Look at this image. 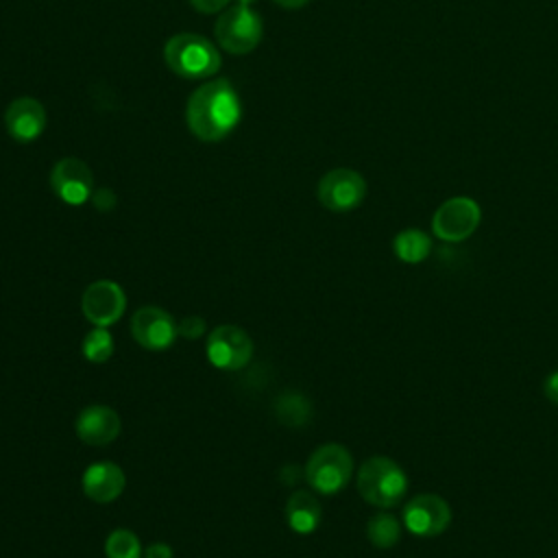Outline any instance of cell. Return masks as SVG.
<instances>
[{
  "label": "cell",
  "instance_id": "1",
  "mask_svg": "<svg viewBox=\"0 0 558 558\" xmlns=\"http://www.w3.org/2000/svg\"><path fill=\"white\" fill-rule=\"evenodd\" d=\"M240 96L227 78H211L196 87L187 98L185 120L201 142L225 140L240 122Z\"/></svg>",
  "mask_w": 558,
  "mask_h": 558
},
{
  "label": "cell",
  "instance_id": "2",
  "mask_svg": "<svg viewBox=\"0 0 558 558\" xmlns=\"http://www.w3.org/2000/svg\"><path fill=\"white\" fill-rule=\"evenodd\" d=\"M166 65L181 78H209L220 70L218 48L198 33H177L163 46Z\"/></svg>",
  "mask_w": 558,
  "mask_h": 558
},
{
  "label": "cell",
  "instance_id": "3",
  "mask_svg": "<svg viewBox=\"0 0 558 558\" xmlns=\"http://www.w3.org/2000/svg\"><path fill=\"white\" fill-rule=\"evenodd\" d=\"M408 490L405 471L388 456H373L357 471V493L375 508H395Z\"/></svg>",
  "mask_w": 558,
  "mask_h": 558
},
{
  "label": "cell",
  "instance_id": "4",
  "mask_svg": "<svg viewBox=\"0 0 558 558\" xmlns=\"http://www.w3.org/2000/svg\"><path fill=\"white\" fill-rule=\"evenodd\" d=\"M353 475V456L340 442H325L305 462V480L318 495L340 493Z\"/></svg>",
  "mask_w": 558,
  "mask_h": 558
},
{
  "label": "cell",
  "instance_id": "5",
  "mask_svg": "<svg viewBox=\"0 0 558 558\" xmlns=\"http://www.w3.org/2000/svg\"><path fill=\"white\" fill-rule=\"evenodd\" d=\"M214 35L225 52L248 54L262 41L264 24L257 11L246 4H235L218 15L214 24Z\"/></svg>",
  "mask_w": 558,
  "mask_h": 558
},
{
  "label": "cell",
  "instance_id": "6",
  "mask_svg": "<svg viewBox=\"0 0 558 558\" xmlns=\"http://www.w3.org/2000/svg\"><path fill=\"white\" fill-rule=\"evenodd\" d=\"M482 220L480 205L469 196L447 198L432 216V231L442 242H462L475 233Z\"/></svg>",
  "mask_w": 558,
  "mask_h": 558
},
{
  "label": "cell",
  "instance_id": "7",
  "mask_svg": "<svg viewBox=\"0 0 558 558\" xmlns=\"http://www.w3.org/2000/svg\"><path fill=\"white\" fill-rule=\"evenodd\" d=\"M316 196L320 205L329 211H351L360 207L366 198V181L357 170L333 168L320 177Z\"/></svg>",
  "mask_w": 558,
  "mask_h": 558
},
{
  "label": "cell",
  "instance_id": "8",
  "mask_svg": "<svg viewBox=\"0 0 558 558\" xmlns=\"http://www.w3.org/2000/svg\"><path fill=\"white\" fill-rule=\"evenodd\" d=\"M205 353L216 368L240 371L253 357V340L235 325H218L207 338Z\"/></svg>",
  "mask_w": 558,
  "mask_h": 558
},
{
  "label": "cell",
  "instance_id": "9",
  "mask_svg": "<svg viewBox=\"0 0 558 558\" xmlns=\"http://www.w3.org/2000/svg\"><path fill=\"white\" fill-rule=\"evenodd\" d=\"M451 523L449 504L434 493H423L405 501L403 506V525L414 536L432 538L442 534Z\"/></svg>",
  "mask_w": 558,
  "mask_h": 558
},
{
  "label": "cell",
  "instance_id": "10",
  "mask_svg": "<svg viewBox=\"0 0 558 558\" xmlns=\"http://www.w3.org/2000/svg\"><path fill=\"white\" fill-rule=\"evenodd\" d=\"M81 310L94 327H111L122 318L126 310V294L120 288V283L98 279L83 290Z\"/></svg>",
  "mask_w": 558,
  "mask_h": 558
},
{
  "label": "cell",
  "instance_id": "11",
  "mask_svg": "<svg viewBox=\"0 0 558 558\" xmlns=\"http://www.w3.org/2000/svg\"><path fill=\"white\" fill-rule=\"evenodd\" d=\"M133 340L148 351H163L177 338V320L157 305H142L131 316Z\"/></svg>",
  "mask_w": 558,
  "mask_h": 558
},
{
  "label": "cell",
  "instance_id": "12",
  "mask_svg": "<svg viewBox=\"0 0 558 558\" xmlns=\"http://www.w3.org/2000/svg\"><path fill=\"white\" fill-rule=\"evenodd\" d=\"M50 187L68 205H83L94 194L89 166L78 157H63L50 170Z\"/></svg>",
  "mask_w": 558,
  "mask_h": 558
},
{
  "label": "cell",
  "instance_id": "13",
  "mask_svg": "<svg viewBox=\"0 0 558 558\" xmlns=\"http://www.w3.org/2000/svg\"><path fill=\"white\" fill-rule=\"evenodd\" d=\"M4 129L17 144H31L46 131V109L37 98L20 96L4 111Z\"/></svg>",
  "mask_w": 558,
  "mask_h": 558
},
{
  "label": "cell",
  "instance_id": "14",
  "mask_svg": "<svg viewBox=\"0 0 558 558\" xmlns=\"http://www.w3.org/2000/svg\"><path fill=\"white\" fill-rule=\"evenodd\" d=\"M74 429L76 436L92 447H105L111 440L118 438L120 434V416L113 408L109 405H87L78 412L76 421H74Z\"/></svg>",
  "mask_w": 558,
  "mask_h": 558
},
{
  "label": "cell",
  "instance_id": "15",
  "mask_svg": "<svg viewBox=\"0 0 558 558\" xmlns=\"http://www.w3.org/2000/svg\"><path fill=\"white\" fill-rule=\"evenodd\" d=\"M81 484H83V493L92 501L109 504L122 495V490L126 486V477H124V471L116 462L100 460L85 469Z\"/></svg>",
  "mask_w": 558,
  "mask_h": 558
},
{
  "label": "cell",
  "instance_id": "16",
  "mask_svg": "<svg viewBox=\"0 0 558 558\" xmlns=\"http://www.w3.org/2000/svg\"><path fill=\"white\" fill-rule=\"evenodd\" d=\"M286 521L296 534H312L323 521V506L310 490H294L286 501Z\"/></svg>",
  "mask_w": 558,
  "mask_h": 558
},
{
  "label": "cell",
  "instance_id": "17",
  "mask_svg": "<svg viewBox=\"0 0 558 558\" xmlns=\"http://www.w3.org/2000/svg\"><path fill=\"white\" fill-rule=\"evenodd\" d=\"M392 251L397 259L405 264H418L432 253V238L421 229H403L392 240Z\"/></svg>",
  "mask_w": 558,
  "mask_h": 558
},
{
  "label": "cell",
  "instance_id": "18",
  "mask_svg": "<svg viewBox=\"0 0 558 558\" xmlns=\"http://www.w3.org/2000/svg\"><path fill=\"white\" fill-rule=\"evenodd\" d=\"M275 414L288 427H303L312 418V403L305 395L290 390V392H283L277 397Z\"/></svg>",
  "mask_w": 558,
  "mask_h": 558
},
{
  "label": "cell",
  "instance_id": "19",
  "mask_svg": "<svg viewBox=\"0 0 558 558\" xmlns=\"http://www.w3.org/2000/svg\"><path fill=\"white\" fill-rule=\"evenodd\" d=\"M366 538L377 549H390L401 538V523L390 512H377L366 521Z\"/></svg>",
  "mask_w": 558,
  "mask_h": 558
},
{
  "label": "cell",
  "instance_id": "20",
  "mask_svg": "<svg viewBox=\"0 0 558 558\" xmlns=\"http://www.w3.org/2000/svg\"><path fill=\"white\" fill-rule=\"evenodd\" d=\"M105 556L107 558H142V543L131 530L116 527L105 541Z\"/></svg>",
  "mask_w": 558,
  "mask_h": 558
},
{
  "label": "cell",
  "instance_id": "21",
  "mask_svg": "<svg viewBox=\"0 0 558 558\" xmlns=\"http://www.w3.org/2000/svg\"><path fill=\"white\" fill-rule=\"evenodd\" d=\"M113 338H111V333H109V329L107 327H94L87 336H85V340H83V344H81V351H83V355H85V360L87 362H94V364H102V362H107L111 355H113Z\"/></svg>",
  "mask_w": 558,
  "mask_h": 558
},
{
  "label": "cell",
  "instance_id": "22",
  "mask_svg": "<svg viewBox=\"0 0 558 558\" xmlns=\"http://www.w3.org/2000/svg\"><path fill=\"white\" fill-rule=\"evenodd\" d=\"M177 333L185 340H198L205 333V320L201 316H185L177 323Z\"/></svg>",
  "mask_w": 558,
  "mask_h": 558
},
{
  "label": "cell",
  "instance_id": "23",
  "mask_svg": "<svg viewBox=\"0 0 558 558\" xmlns=\"http://www.w3.org/2000/svg\"><path fill=\"white\" fill-rule=\"evenodd\" d=\"M92 201H94L96 209H100V211H109V209H113V205H116V196H113V192L107 190V187L94 190Z\"/></svg>",
  "mask_w": 558,
  "mask_h": 558
},
{
  "label": "cell",
  "instance_id": "24",
  "mask_svg": "<svg viewBox=\"0 0 558 558\" xmlns=\"http://www.w3.org/2000/svg\"><path fill=\"white\" fill-rule=\"evenodd\" d=\"M190 4L198 11V13H205V15H214L218 11H222L229 0H190Z\"/></svg>",
  "mask_w": 558,
  "mask_h": 558
},
{
  "label": "cell",
  "instance_id": "25",
  "mask_svg": "<svg viewBox=\"0 0 558 558\" xmlns=\"http://www.w3.org/2000/svg\"><path fill=\"white\" fill-rule=\"evenodd\" d=\"M543 395L547 397V401L558 405V368L543 379Z\"/></svg>",
  "mask_w": 558,
  "mask_h": 558
},
{
  "label": "cell",
  "instance_id": "26",
  "mask_svg": "<svg viewBox=\"0 0 558 558\" xmlns=\"http://www.w3.org/2000/svg\"><path fill=\"white\" fill-rule=\"evenodd\" d=\"M144 558H172V547L166 543H153L146 547Z\"/></svg>",
  "mask_w": 558,
  "mask_h": 558
},
{
  "label": "cell",
  "instance_id": "27",
  "mask_svg": "<svg viewBox=\"0 0 558 558\" xmlns=\"http://www.w3.org/2000/svg\"><path fill=\"white\" fill-rule=\"evenodd\" d=\"M275 4H279V7H283V9H301V7H305L310 0H272Z\"/></svg>",
  "mask_w": 558,
  "mask_h": 558
},
{
  "label": "cell",
  "instance_id": "28",
  "mask_svg": "<svg viewBox=\"0 0 558 558\" xmlns=\"http://www.w3.org/2000/svg\"><path fill=\"white\" fill-rule=\"evenodd\" d=\"M235 2H238V4H246V7H251V4H253V2H257V0H235Z\"/></svg>",
  "mask_w": 558,
  "mask_h": 558
}]
</instances>
